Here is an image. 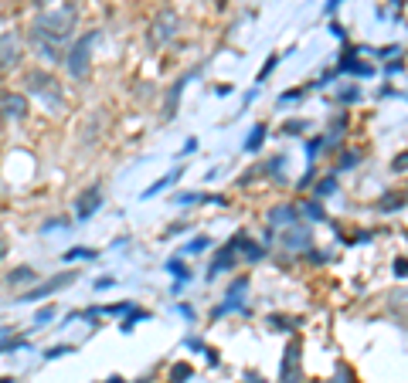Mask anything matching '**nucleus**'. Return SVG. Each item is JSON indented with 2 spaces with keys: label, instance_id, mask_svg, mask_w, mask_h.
Listing matches in <instances>:
<instances>
[{
  "label": "nucleus",
  "instance_id": "nucleus-20",
  "mask_svg": "<svg viewBox=\"0 0 408 383\" xmlns=\"http://www.w3.org/2000/svg\"><path fill=\"white\" fill-rule=\"evenodd\" d=\"M171 272H173V275H181V278H188V272H184V265H181V261H171Z\"/></svg>",
  "mask_w": 408,
  "mask_h": 383
},
{
  "label": "nucleus",
  "instance_id": "nucleus-23",
  "mask_svg": "<svg viewBox=\"0 0 408 383\" xmlns=\"http://www.w3.org/2000/svg\"><path fill=\"white\" fill-rule=\"evenodd\" d=\"M204 248H208V238H198V241L190 245V251H204Z\"/></svg>",
  "mask_w": 408,
  "mask_h": 383
},
{
  "label": "nucleus",
  "instance_id": "nucleus-18",
  "mask_svg": "<svg viewBox=\"0 0 408 383\" xmlns=\"http://www.w3.org/2000/svg\"><path fill=\"white\" fill-rule=\"evenodd\" d=\"M330 190H333V180H330V177H327V180H323L320 187H316V194H320V197H327Z\"/></svg>",
  "mask_w": 408,
  "mask_h": 383
},
{
  "label": "nucleus",
  "instance_id": "nucleus-9",
  "mask_svg": "<svg viewBox=\"0 0 408 383\" xmlns=\"http://www.w3.org/2000/svg\"><path fill=\"white\" fill-rule=\"evenodd\" d=\"M283 383H299V346H289L283 360Z\"/></svg>",
  "mask_w": 408,
  "mask_h": 383
},
{
  "label": "nucleus",
  "instance_id": "nucleus-11",
  "mask_svg": "<svg viewBox=\"0 0 408 383\" xmlns=\"http://www.w3.org/2000/svg\"><path fill=\"white\" fill-rule=\"evenodd\" d=\"M232 261H235V255H232V248H225V251H221L218 258H215V265H211V275H218V272H225V268H228Z\"/></svg>",
  "mask_w": 408,
  "mask_h": 383
},
{
  "label": "nucleus",
  "instance_id": "nucleus-1",
  "mask_svg": "<svg viewBox=\"0 0 408 383\" xmlns=\"http://www.w3.org/2000/svg\"><path fill=\"white\" fill-rule=\"evenodd\" d=\"M75 24H79V7L75 4H62V7L45 11L34 21V41H48V45L62 48L75 34Z\"/></svg>",
  "mask_w": 408,
  "mask_h": 383
},
{
  "label": "nucleus",
  "instance_id": "nucleus-10",
  "mask_svg": "<svg viewBox=\"0 0 408 383\" xmlns=\"http://www.w3.org/2000/svg\"><path fill=\"white\" fill-rule=\"evenodd\" d=\"M272 224H296V211L293 207H276L272 211Z\"/></svg>",
  "mask_w": 408,
  "mask_h": 383
},
{
  "label": "nucleus",
  "instance_id": "nucleus-14",
  "mask_svg": "<svg viewBox=\"0 0 408 383\" xmlns=\"http://www.w3.org/2000/svg\"><path fill=\"white\" fill-rule=\"evenodd\" d=\"M188 377H190V367H188V363H181V367L171 370V380H173V383H184Z\"/></svg>",
  "mask_w": 408,
  "mask_h": 383
},
{
  "label": "nucleus",
  "instance_id": "nucleus-15",
  "mask_svg": "<svg viewBox=\"0 0 408 383\" xmlns=\"http://www.w3.org/2000/svg\"><path fill=\"white\" fill-rule=\"evenodd\" d=\"M262 136H266V126H255V129H252V139H249V150L262 146Z\"/></svg>",
  "mask_w": 408,
  "mask_h": 383
},
{
  "label": "nucleus",
  "instance_id": "nucleus-24",
  "mask_svg": "<svg viewBox=\"0 0 408 383\" xmlns=\"http://www.w3.org/2000/svg\"><path fill=\"white\" fill-rule=\"evenodd\" d=\"M245 380H249V383H266V380H262V377H255V373H249Z\"/></svg>",
  "mask_w": 408,
  "mask_h": 383
},
{
  "label": "nucleus",
  "instance_id": "nucleus-6",
  "mask_svg": "<svg viewBox=\"0 0 408 383\" xmlns=\"http://www.w3.org/2000/svg\"><path fill=\"white\" fill-rule=\"evenodd\" d=\"M99 207H102V190H99V187H89V190H82L79 200H75V217H79V221H89Z\"/></svg>",
  "mask_w": 408,
  "mask_h": 383
},
{
  "label": "nucleus",
  "instance_id": "nucleus-7",
  "mask_svg": "<svg viewBox=\"0 0 408 383\" xmlns=\"http://www.w3.org/2000/svg\"><path fill=\"white\" fill-rule=\"evenodd\" d=\"M0 116H4V119H14V123H21V119L28 116V99H24V95L7 92L4 99H0Z\"/></svg>",
  "mask_w": 408,
  "mask_h": 383
},
{
  "label": "nucleus",
  "instance_id": "nucleus-16",
  "mask_svg": "<svg viewBox=\"0 0 408 383\" xmlns=\"http://www.w3.org/2000/svg\"><path fill=\"white\" fill-rule=\"evenodd\" d=\"M303 214L310 217V221H323V211H320L316 204H306V207H303Z\"/></svg>",
  "mask_w": 408,
  "mask_h": 383
},
{
  "label": "nucleus",
  "instance_id": "nucleus-8",
  "mask_svg": "<svg viewBox=\"0 0 408 383\" xmlns=\"http://www.w3.org/2000/svg\"><path fill=\"white\" fill-rule=\"evenodd\" d=\"M68 282H75V272H65V275H58V278H51V282H45L41 289H34V292H28L21 302H38V299H45V295H51V292H58L62 285H68Z\"/></svg>",
  "mask_w": 408,
  "mask_h": 383
},
{
  "label": "nucleus",
  "instance_id": "nucleus-27",
  "mask_svg": "<svg viewBox=\"0 0 408 383\" xmlns=\"http://www.w3.org/2000/svg\"><path fill=\"white\" fill-rule=\"evenodd\" d=\"M0 255H4V245H0Z\"/></svg>",
  "mask_w": 408,
  "mask_h": 383
},
{
  "label": "nucleus",
  "instance_id": "nucleus-19",
  "mask_svg": "<svg viewBox=\"0 0 408 383\" xmlns=\"http://www.w3.org/2000/svg\"><path fill=\"white\" fill-rule=\"evenodd\" d=\"M72 258H92V251H68V255H65V261H72Z\"/></svg>",
  "mask_w": 408,
  "mask_h": 383
},
{
  "label": "nucleus",
  "instance_id": "nucleus-17",
  "mask_svg": "<svg viewBox=\"0 0 408 383\" xmlns=\"http://www.w3.org/2000/svg\"><path fill=\"white\" fill-rule=\"evenodd\" d=\"M276 62H279V58H276V55H272V58H269V62H266V68H262V72H259V82H266V78H269V72H272V68H276Z\"/></svg>",
  "mask_w": 408,
  "mask_h": 383
},
{
  "label": "nucleus",
  "instance_id": "nucleus-26",
  "mask_svg": "<svg viewBox=\"0 0 408 383\" xmlns=\"http://www.w3.org/2000/svg\"><path fill=\"white\" fill-rule=\"evenodd\" d=\"M4 333H7V329H0V336H4Z\"/></svg>",
  "mask_w": 408,
  "mask_h": 383
},
{
  "label": "nucleus",
  "instance_id": "nucleus-25",
  "mask_svg": "<svg viewBox=\"0 0 408 383\" xmlns=\"http://www.w3.org/2000/svg\"><path fill=\"white\" fill-rule=\"evenodd\" d=\"M0 383H11V380H7V377H4V380H0Z\"/></svg>",
  "mask_w": 408,
  "mask_h": 383
},
{
  "label": "nucleus",
  "instance_id": "nucleus-21",
  "mask_svg": "<svg viewBox=\"0 0 408 383\" xmlns=\"http://www.w3.org/2000/svg\"><path fill=\"white\" fill-rule=\"evenodd\" d=\"M51 316H55L51 309H41V312H38V326H41V322H48V319H51Z\"/></svg>",
  "mask_w": 408,
  "mask_h": 383
},
{
  "label": "nucleus",
  "instance_id": "nucleus-4",
  "mask_svg": "<svg viewBox=\"0 0 408 383\" xmlns=\"http://www.w3.org/2000/svg\"><path fill=\"white\" fill-rule=\"evenodd\" d=\"M28 92L38 95V99H45L51 109H62V85L51 75H45V72H31V75H28Z\"/></svg>",
  "mask_w": 408,
  "mask_h": 383
},
{
  "label": "nucleus",
  "instance_id": "nucleus-12",
  "mask_svg": "<svg viewBox=\"0 0 408 383\" xmlns=\"http://www.w3.org/2000/svg\"><path fill=\"white\" fill-rule=\"evenodd\" d=\"M245 289H249V282H245V278H238L235 285L228 289V306H238V302H242V295H245Z\"/></svg>",
  "mask_w": 408,
  "mask_h": 383
},
{
  "label": "nucleus",
  "instance_id": "nucleus-3",
  "mask_svg": "<svg viewBox=\"0 0 408 383\" xmlns=\"http://www.w3.org/2000/svg\"><path fill=\"white\" fill-rule=\"evenodd\" d=\"M95 38H99V34H85V38H79V41H75V48H72V51H68V75L75 78V82H82V78L89 75V58H92V55H89V51H92V45H95Z\"/></svg>",
  "mask_w": 408,
  "mask_h": 383
},
{
  "label": "nucleus",
  "instance_id": "nucleus-5",
  "mask_svg": "<svg viewBox=\"0 0 408 383\" xmlns=\"http://www.w3.org/2000/svg\"><path fill=\"white\" fill-rule=\"evenodd\" d=\"M24 58V45H21V38L14 31H4L0 34V72H11L17 68Z\"/></svg>",
  "mask_w": 408,
  "mask_h": 383
},
{
  "label": "nucleus",
  "instance_id": "nucleus-13",
  "mask_svg": "<svg viewBox=\"0 0 408 383\" xmlns=\"http://www.w3.org/2000/svg\"><path fill=\"white\" fill-rule=\"evenodd\" d=\"M28 282H34L31 268H17V272H11V285H28Z\"/></svg>",
  "mask_w": 408,
  "mask_h": 383
},
{
  "label": "nucleus",
  "instance_id": "nucleus-2",
  "mask_svg": "<svg viewBox=\"0 0 408 383\" xmlns=\"http://www.w3.org/2000/svg\"><path fill=\"white\" fill-rule=\"evenodd\" d=\"M177 31H181V17H177V11L163 7V11L154 17L150 31H146V41H150V48H163L167 41H173V38H177Z\"/></svg>",
  "mask_w": 408,
  "mask_h": 383
},
{
  "label": "nucleus",
  "instance_id": "nucleus-22",
  "mask_svg": "<svg viewBox=\"0 0 408 383\" xmlns=\"http://www.w3.org/2000/svg\"><path fill=\"white\" fill-rule=\"evenodd\" d=\"M299 129H306V123H289L283 133H299Z\"/></svg>",
  "mask_w": 408,
  "mask_h": 383
}]
</instances>
